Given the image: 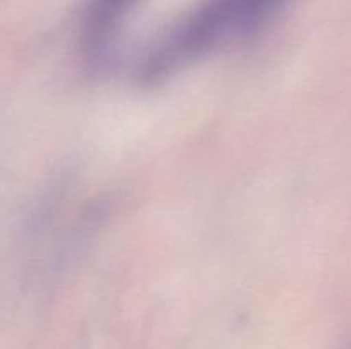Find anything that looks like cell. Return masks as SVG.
I'll return each mask as SVG.
<instances>
[{"label":"cell","mask_w":351,"mask_h":349,"mask_svg":"<svg viewBox=\"0 0 351 349\" xmlns=\"http://www.w3.org/2000/svg\"><path fill=\"white\" fill-rule=\"evenodd\" d=\"M139 0H89L82 21V50L91 65L108 62L119 31Z\"/></svg>","instance_id":"1"},{"label":"cell","mask_w":351,"mask_h":349,"mask_svg":"<svg viewBox=\"0 0 351 349\" xmlns=\"http://www.w3.org/2000/svg\"><path fill=\"white\" fill-rule=\"evenodd\" d=\"M281 2L283 0H208L209 9L230 40L263 23Z\"/></svg>","instance_id":"2"}]
</instances>
